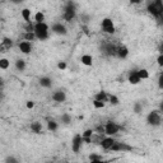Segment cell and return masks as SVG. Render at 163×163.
Segmentation results:
<instances>
[{
    "label": "cell",
    "mask_w": 163,
    "mask_h": 163,
    "mask_svg": "<svg viewBox=\"0 0 163 163\" xmlns=\"http://www.w3.org/2000/svg\"><path fill=\"white\" fill-rule=\"evenodd\" d=\"M92 103H93V107H94V108L99 110V108H103V107H105V103H106V102L99 101V99H93Z\"/></svg>",
    "instance_id": "f1b7e54d"
},
{
    "label": "cell",
    "mask_w": 163,
    "mask_h": 163,
    "mask_svg": "<svg viewBox=\"0 0 163 163\" xmlns=\"http://www.w3.org/2000/svg\"><path fill=\"white\" fill-rule=\"evenodd\" d=\"M130 2V4H134V5H138V4H140L143 0H129Z\"/></svg>",
    "instance_id": "7bdbcfd3"
},
{
    "label": "cell",
    "mask_w": 163,
    "mask_h": 163,
    "mask_svg": "<svg viewBox=\"0 0 163 163\" xmlns=\"http://www.w3.org/2000/svg\"><path fill=\"white\" fill-rule=\"evenodd\" d=\"M49 29L50 27L45 23V22H41V23H35V36L37 40L40 41H45L49 38Z\"/></svg>",
    "instance_id": "6da1fadb"
},
{
    "label": "cell",
    "mask_w": 163,
    "mask_h": 163,
    "mask_svg": "<svg viewBox=\"0 0 163 163\" xmlns=\"http://www.w3.org/2000/svg\"><path fill=\"white\" fill-rule=\"evenodd\" d=\"M134 112L135 114H142L143 112V105L139 103V102H136V103L134 105Z\"/></svg>",
    "instance_id": "d6a6232c"
},
{
    "label": "cell",
    "mask_w": 163,
    "mask_h": 163,
    "mask_svg": "<svg viewBox=\"0 0 163 163\" xmlns=\"http://www.w3.org/2000/svg\"><path fill=\"white\" fill-rule=\"evenodd\" d=\"M147 10L153 17H156V18H161L162 14H163V4H162V0H153L152 3L148 4Z\"/></svg>",
    "instance_id": "7a4b0ae2"
},
{
    "label": "cell",
    "mask_w": 163,
    "mask_h": 163,
    "mask_svg": "<svg viewBox=\"0 0 163 163\" xmlns=\"http://www.w3.org/2000/svg\"><path fill=\"white\" fill-rule=\"evenodd\" d=\"M89 161H91V162L98 163V162H102V161H103V158H102L101 156H98V154H91V156H89Z\"/></svg>",
    "instance_id": "f546056e"
},
{
    "label": "cell",
    "mask_w": 163,
    "mask_h": 163,
    "mask_svg": "<svg viewBox=\"0 0 163 163\" xmlns=\"http://www.w3.org/2000/svg\"><path fill=\"white\" fill-rule=\"evenodd\" d=\"M157 63L159 66H163V54H159V56L157 59Z\"/></svg>",
    "instance_id": "8d00e7d4"
},
{
    "label": "cell",
    "mask_w": 163,
    "mask_h": 163,
    "mask_svg": "<svg viewBox=\"0 0 163 163\" xmlns=\"http://www.w3.org/2000/svg\"><path fill=\"white\" fill-rule=\"evenodd\" d=\"M40 85L44 88H50L51 85H52V80H51V78H49V76H42L40 79Z\"/></svg>",
    "instance_id": "ac0fdd59"
},
{
    "label": "cell",
    "mask_w": 163,
    "mask_h": 163,
    "mask_svg": "<svg viewBox=\"0 0 163 163\" xmlns=\"http://www.w3.org/2000/svg\"><path fill=\"white\" fill-rule=\"evenodd\" d=\"M51 31H52L55 35H59V36H65L66 33H68V29L63 24V23H54L52 24V27H51Z\"/></svg>",
    "instance_id": "9c48e42d"
},
{
    "label": "cell",
    "mask_w": 163,
    "mask_h": 163,
    "mask_svg": "<svg viewBox=\"0 0 163 163\" xmlns=\"http://www.w3.org/2000/svg\"><path fill=\"white\" fill-rule=\"evenodd\" d=\"M3 85V79H0V87H2Z\"/></svg>",
    "instance_id": "f6af8a7d"
},
{
    "label": "cell",
    "mask_w": 163,
    "mask_h": 163,
    "mask_svg": "<svg viewBox=\"0 0 163 163\" xmlns=\"http://www.w3.org/2000/svg\"><path fill=\"white\" fill-rule=\"evenodd\" d=\"M35 38H36L35 32H25L24 33V40L25 41H33Z\"/></svg>",
    "instance_id": "1f68e13d"
},
{
    "label": "cell",
    "mask_w": 163,
    "mask_h": 163,
    "mask_svg": "<svg viewBox=\"0 0 163 163\" xmlns=\"http://www.w3.org/2000/svg\"><path fill=\"white\" fill-rule=\"evenodd\" d=\"M115 142L116 140L112 138V136H108V138H102V140L99 142V144H101V147L103 148L105 150H110V148L112 147V144Z\"/></svg>",
    "instance_id": "7c38bea8"
},
{
    "label": "cell",
    "mask_w": 163,
    "mask_h": 163,
    "mask_svg": "<svg viewBox=\"0 0 163 163\" xmlns=\"http://www.w3.org/2000/svg\"><path fill=\"white\" fill-rule=\"evenodd\" d=\"M52 99L55 101V102H65V99H66V93L64 92V91H55L54 93H52Z\"/></svg>",
    "instance_id": "2e32d148"
},
{
    "label": "cell",
    "mask_w": 163,
    "mask_h": 163,
    "mask_svg": "<svg viewBox=\"0 0 163 163\" xmlns=\"http://www.w3.org/2000/svg\"><path fill=\"white\" fill-rule=\"evenodd\" d=\"M120 130V126L116 124V122H112V121H108L106 125H105V134H107L108 136H112V135H116Z\"/></svg>",
    "instance_id": "52a82bcc"
},
{
    "label": "cell",
    "mask_w": 163,
    "mask_h": 163,
    "mask_svg": "<svg viewBox=\"0 0 163 163\" xmlns=\"http://www.w3.org/2000/svg\"><path fill=\"white\" fill-rule=\"evenodd\" d=\"M76 14V9H75V6L73 3H69L66 6H65V9H64V19L66 22H72L74 19V17Z\"/></svg>",
    "instance_id": "5b68a950"
},
{
    "label": "cell",
    "mask_w": 163,
    "mask_h": 163,
    "mask_svg": "<svg viewBox=\"0 0 163 163\" xmlns=\"http://www.w3.org/2000/svg\"><path fill=\"white\" fill-rule=\"evenodd\" d=\"M158 84H159V88L162 89V88H163V75H162V74L159 75V79H158Z\"/></svg>",
    "instance_id": "60d3db41"
},
{
    "label": "cell",
    "mask_w": 163,
    "mask_h": 163,
    "mask_svg": "<svg viewBox=\"0 0 163 163\" xmlns=\"http://www.w3.org/2000/svg\"><path fill=\"white\" fill-rule=\"evenodd\" d=\"M0 35H2V31H0Z\"/></svg>",
    "instance_id": "7dc6e473"
},
{
    "label": "cell",
    "mask_w": 163,
    "mask_h": 163,
    "mask_svg": "<svg viewBox=\"0 0 163 163\" xmlns=\"http://www.w3.org/2000/svg\"><path fill=\"white\" fill-rule=\"evenodd\" d=\"M9 65H10V61H9L8 59H5V57H2V59H0V69L6 70L8 68H9Z\"/></svg>",
    "instance_id": "cb8c5ba5"
},
{
    "label": "cell",
    "mask_w": 163,
    "mask_h": 163,
    "mask_svg": "<svg viewBox=\"0 0 163 163\" xmlns=\"http://www.w3.org/2000/svg\"><path fill=\"white\" fill-rule=\"evenodd\" d=\"M110 150H112V152H130V150H133V147H130V145L126 144V143L115 142L112 144V147L110 148Z\"/></svg>",
    "instance_id": "8992f818"
},
{
    "label": "cell",
    "mask_w": 163,
    "mask_h": 163,
    "mask_svg": "<svg viewBox=\"0 0 163 163\" xmlns=\"http://www.w3.org/2000/svg\"><path fill=\"white\" fill-rule=\"evenodd\" d=\"M25 107H27L28 110H32L33 107H35V102H33V101H27V102H25Z\"/></svg>",
    "instance_id": "d590c367"
},
{
    "label": "cell",
    "mask_w": 163,
    "mask_h": 163,
    "mask_svg": "<svg viewBox=\"0 0 163 163\" xmlns=\"http://www.w3.org/2000/svg\"><path fill=\"white\" fill-rule=\"evenodd\" d=\"M94 99H99V101H103V102H106L107 99H108V94L106 93V92H103V91H101V92H98L96 96H94Z\"/></svg>",
    "instance_id": "44dd1931"
},
{
    "label": "cell",
    "mask_w": 163,
    "mask_h": 163,
    "mask_svg": "<svg viewBox=\"0 0 163 163\" xmlns=\"http://www.w3.org/2000/svg\"><path fill=\"white\" fill-rule=\"evenodd\" d=\"M2 98H3V94H2V93H0V99H2Z\"/></svg>",
    "instance_id": "bcb514c9"
},
{
    "label": "cell",
    "mask_w": 163,
    "mask_h": 163,
    "mask_svg": "<svg viewBox=\"0 0 163 163\" xmlns=\"http://www.w3.org/2000/svg\"><path fill=\"white\" fill-rule=\"evenodd\" d=\"M80 61L85 66H92V64H93V57L91 55H88V54H85V55H83L80 57Z\"/></svg>",
    "instance_id": "d6986e66"
},
{
    "label": "cell",
    "mask_w": 163,
    "mask_h": 163,
    "mask_svg": "<svg viewBox=\"0 0 163 163\" xmlns=\"http://www.w3.org/2000/svg\"><path fill=\"white\" fill-rule=\"evenodd\" d=\"M127 82L133 84V85H136V84H139L142 82V79L139 78V75H138V72L136 70H133L129 73V76H127Z\"/></svg>",
    "instance_id": "4fadbf2b"
},
{
    "label": "cell",
    "mask_w": 163,
    "mask_h": 163,
    "mask_svg": "<svg viewBox=\"0 0 163 163\" xmlns=\"http://www.w3.org/2000/svg\"><path fill=\"white\" fill-rule=\"evenodd\" d=\"M138 72V75H139V78L143 80V79H148L149 78V72L147 69H139V70H136Z\"/></svg>",
    "instance_id": "d4e9b609"
},
{
    "label": "cell",
    "mask_w": 163,
    "mask_h": 163,
    "mask_svg": "<svg viewBox=\"0 0 163 163\" xmlns=\"http://www.w3.org/2000/svg\"><path fill=\"white\" fill-rule=\"evenodd\" d=\"M93 134H94L93 129H87V130H84V133H82V136L83 138H92Z\"/></svg>",
    "instance_id": "4dcf8cb0"
},
{
    "label": "cell",
    "mask_w": 163,
    "mask_h": 163,
    "mask_svg": "<svg viewBox=\"0 0 163 163\" xmlns=\"http://www.w3.org/2000/svg\"><path fill=\"white\" fill-rule=\"evenodd\" d=\"M88 23H89V15L82 14V24H88Z\"/></svg>",
    "instance_id": "e575fe53"
},
{
    "label": "cell",
    "mask_w": 163,
    "mask_h": 163,
    "mask_svg": "<svg viewBox=\"0 0 163 163\" xmlns=\"http://www.w3.org/2000/svg\"><path fill=\"white\" fill-rule=\"evenodd\" d=\"M41 22H45V14L42 12H37L35 14V23H41Z\"/></svg>",
    "instance_id": "4316f807"
},
{
    "label": "cell",
    "mask_w": 163,
    "mask_h": 163,
    "mask_svg": "<svg viewBox=\"0 0 163 163\" xmlns=\"http://www.w3.org/2000/svg\"><path fill=\"white\" fill-rule=\"evenodd\" d=\"M116 49H117V46H115L114 44L108 42V44H106L103 46V52L107 56H116Z\"/></svg>",
    "instance_id": "5bb4252c"
},
{
    "label": "cell",
    "mask_w": 163,
    "mask_h": 163,
    "mask_svg": "<svg viewBox=\"0 0 163 163\" xmlns=\"http://www.w3.org/2000/svg\"><path fill=\"white\" fill-rule=\"evenodd\" d=\"M82 144H83L82 135L80 134H75L73 140H72V149H73V152L74 153H79V150L82 148Z\"/></svg>",
    "instance_id": "ba28073f"
},
{
    "label": "cell",
    "mask_w": 163,
    "mask_h": 163,
    "mask_svg": "<svg viewBox=\"0 0 163 163\" xmlns=\"http://www.w3.org/2000/svg\"><path fill=\"white\" fill-rule=\"evenodd\" d=\"M18 47H19V51L22 54H24V55H28V54H31V51H32V45H31V42L29 41H22V42H19V45H18Z\"/></svg>",
    "instance_id": "30bf717a"
},
{
    "label": "cell",
    "mask_w": 163,
    "mask_h": 163,
    "mask_svg": "<svg viewBox=\"0 0 163 163\" xmlns=\"http://www.w3.org/2000/svg\"><path fill=\"white\" fill-rule=\"evenodd\" d=\"M21 15H22V18L25 22H31V9H28V8H24V9L21 10Z\"/></svg>",
    "instance_id": "ffe728a7"
},
{
    "label": "cell",
    "mask_w": 163,
    "mask_h": 163,
    "mask_svg": "<svg viewBox=\"0 0 163 163\" xmlns=\"http://www.w3.org/2000/svg\"><path fill=\"white\" fill-rule=\"evenodd\" d=\"M82 29H83V32L85 33V35H89V29L87 27V24H82Z\"/></svg>",
    "instance_id": "f35d334b"
},
{
    "label": "cell",
    "mask_w": 163,
    "mask_h": 163,
    "mask_svg": "<svg viewBox=\"0 0 163 163\" xmlns=\"http://www.w3.org/2000/svg\"><path fill=\"white\" fill-rule=\"evenodd\" d=\"M10 2H12L13 4H21V3L24 2V0H10Z\"/></svg>",
    "instance_id": "ee69618b"
},
{
    "label": "cell",
    "mask_w": 163,
    "mask_h": 163,
    "mask_svg": "<svg viewBox=\"0 0 163 163\" xmlns=\"http://www.w3.org/2000/svg\"><path fill=\"white\" fill-rule=\"evenodd\" d=\"M147 122L150 126H159L162 124V115L161 111H152V112L148 114L147 116Z\"/></svg>",
    "instance_id": "3957f363"
},
{
    "label": "cell",
    "mask_w": 163,
    "mask_h": 163,
    "mask_svg": "<svg viewBox=\"0 0 163 163\" xmlns=\"http://www.w3.org/2000/svg\"><path fill=\"white\" fill-rule=\"evenodd\" d=\"M82 140H83V143H85V144H91V143H92V138H83V136H82Z\"/></svg>",
    "instance_id": "b9f144b4"
},
{
    "label": "cell",
    "mask_w": 163,
    "mask_h": 163,
    "mask_svg": "<svg viewBox=\"0 0 163 163\" xmlns=\"http://www.w3.org/2000/svg\"><path fill=\"white\" fill-rule=\"evenodd\" d=\"M101 27H102V31H103L105 33H107V35H114V33L116 32V28H115L114 22L111 18H103L102 19Z\"/></svg>",
    "instance_id": "277c9868"
},
{
    "label": "cell",
    "mask_w": 163,
    "mask_h": 163,
    "mask_svg": "<svg viewBox=\"0 0 163 163\" xmlns=\"http://www.w3.org/2000/svg\"><path fill=\"white\" fill-rule=\"evenodd\" d=\"M97 133H98V134H105V126L99 125V126L97 127Z\"/></svg>",
    "instance_id": "74e56055"
},
{
    "label": "cell",
    "mask_w": 163,
    "mask_h": 163,
    "mask_svg": "<svg viewBox=\"0 0 163 163\" xmlns=\"http://www.w3.org/2000/svg\"><path fill=\"white\" fill-rule=\"evenodd\" d=\"M12 47H13V41L10 38L5 37V38H3L2 44H0V52H6V51L10 50Z\"/></svg>",
    "instance_id": "8fae6325"
},
{
    "label": "cell",
    "mask_w": 163,
    "mask_h": 163,
    "mask_svg": "<svg viewBox=\"0 0 163 163\" xmlns=\"http://www.w3.org/2000/svg\"><path fill=\"white\" fill-rule=\"evenodd\" d=\"M57 127H59V125H57L56 121H54V120H50V121L47 122V130L49 131H56Z\"/></svg>",
    "instance_id": "603a6c76"
},
{
    "label": "cell",
    "mask_w": 163,
    "mask_h": 163,
    "mask_svg": "<svg viewBox=\"0 0 163 163\" xmlns=\"http://www.w3.org/2000/svg\"><path fill=\"white\" fill-rule=\"evenodd\" d=\"M129 55V49L125 45H120L116 49V56L120 59H126Z\"/></svg>",
    "instance_id": "9a60e30c"
},
{
    "label": "cell",
    "mask_w": 163,
    "mask_h": 163,
    "mask_svg": "<svg viewBox=\"0 0 163 163\" xmlns=\"http://www.w3.org/2000/svg\"><path fill=\"white\" fill-rule=\"evenodd\" d=\"M5 162H13V163H18V159L14 158V157H8L5 159Z\"/></svg>",
    "instance_id": "ab89813d"
},
{
    "label": "cell",
    "mask_w": 163,
    "mask_h": 163,
    "mask_svg": "<svg viewBox=\"0 0 163 163\" xmlns=\"http://www.w3.org/2000/svg\"><path fill=\"white\" fill-rule=\"evenodd\" d=\"M60 120H61V122L68 125V124H70L72 122V116L69 114H63L61 117H60Z\"/></svg>",
    "instance_id": "83f0119b"
},
{
    "label": "cell",
    "mask_w": 163,
    "mask_h": 163,
    "mask_svg": "<svg viewBox=\"0 0 163 163\" xmlns=\"http://www.w3.org/2000/svg\"><path fill=\"white\" fill-rule=\"evenodd\" d=\"M15 68H17V70H19V72H23L25 69V61L23 59H18L15 61Z\"/></svg>",
    "instance_id": "7402d4cb"
},
{
    "label": "cell",
    "mask_w": 163,
    "mask_h": 163,
    "mask_svg": "<svg viewBox=\"0 0 163 163\" xmlns=\"http://www.w3.org/2000/svg\"><path fill=\"white\" fill-rule=\"evenodd\" d=\"M31 130L35 134H41L42 133V124L40 121H33L31 124Z\"/></svg>",
    "instance_id": "e0dca14e"
},
{
    "label": "cell",
    "mask_w": 163,
    "mask_h": 163,
    "mask_svg": "<svg viewBox=\"0 0 163 163\" xmlns=\"http://www.w3.org/2000/svg\"><path fill=\"white\" fill-rule=\"evenodd\" d=\"M66 68H68V65H66L65 61H59V63H57V69H59V70L64 72V70H66Z\"/></svg>",
    "instance_id": "836d02e7"
},
{
    "label": "cell",
    "mask_w": 163,
    "mask_h": 163,
    "mask_svg": "<svg viewBox=\"0 0 163 163\" xmlns=\"http://www.w3.org/2000/svg\"><path fill=\"white\" fill-rule=\"evenodd\" d=\"M107 101L110 102V105H112V106H117V105L120 103L118 97L115 96V94H112V96H108V99H107Z\"/></svg>",
    "instance_id": "484cf974"
}]
</instances>
